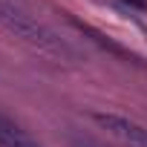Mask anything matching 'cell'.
<instances>
[{"label":"cell","instance_id":"1","mask_svg":"<svg viewBox=\"0 0 147 147\" xmlns=\"http://www.w3.org/2000/svg\"><path fill=\"white\" fill-rule=\"evenodd\" d=\"M0 23H3L15 38H20L29 46H35L38 52H46V55L61 58V61H72L75 58V49H72L66 40H61L49 26L35 20L26 9L15 6L12 0H0Z\"/></svg>","mask_w":147,"mask_h":147},{"label":"cell","instance_id":"2","mask_svg":"<svg viewBox=\"0 0 147 147\" xmlns=\"http://www.w3.org/2000/svg\"><path fill=\"white\" fill-rule=\"evenodd\" d=\"M92 121L130 147H147V127H141L130 118H121V115H113V113H92Z\"/></svg>","mask_w":147,"mask_h":147},{"label":"cell","instance_id":"3","mask_svg":"<svg viewBox=\"0 0 147 147\" xmlns=\"http://www.w3.org/2000/svg\"><path fill=\"white\" fill-rule=\"evenodd\" d=\"M0 147H40L26 130H20L18 124H12L9 118L0 115Z\"/></svg>","mask_w":147,"mask_h":147},{"label":"cell","instance_id":"4","mask_svg":"<svg viewBox=\"0 0 147 147\" xmlns=\"http://www.w3.org/2000/svg\"><path fill=\"white\" fill-rule=\"evenodd\" d=\"M72 147H98V144H92V141H81V138H78V141H72Z\"/></svg>","mask_w":147,"mask_h":147}]
</instances>
